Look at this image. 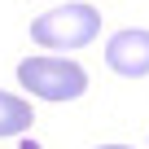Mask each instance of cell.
<instances>
[{"label": "cell", "instance_id": "7a4b0ae2", "mask_svg": "<svg viewBox=\"0 0 149 149\" xmlns=\"http://www.w3.org/2000/svg\"><path fill=\"white\" fill-rule=\"evenodd\" d=\"M18 84L40 101H74L88 92V70L70 57H26L18 66Z\"/></svg>", "mask_w": 149, "mask_h": 149}, {"label": "cell", "instance_id": "5b68a950", "mask_svg": "<svg viewBox=\"0 0 149 149\" xmlns=\"http://www.w3.org/2000/svg\"><path fill=\"white\" fill-rule=\"evenodd\" d=\"M97 149H132V145H97Z\"/></svg>", "mask_w": 149, "mask_h": 149}, {"label": "cell", "instance_id": "6da1fadb", "mask_svg": "<svg viewBox=\"0 0 149 149\" xmlns=\"http://www.w3.org/2000/svg\"><path fill=\"white\" fill-rule=\"evenodd\" d=\"M101 31V9L88 5V0H74V5H57L48 13H40L31 22V40L53 48V53H70V48H84L92 44Z\"/></svg>", "mask_w": 149, "mask_h": 149}, {"label": "cell", "instance_id": "277c9868", "mask_svg": "<svg viewBox=\"0 0 149 149\" xmlns=\"http://www.w3.org/2000/svg\"><path fill=\"white\" fill-rule=\"evenodd\" d=\"M31 105L26 101H18L13 92H0V136H22L26 127H31Z\"/></svg>", "mask_w": 149, "mask_h": 149}, {"label": "cell", "instance_id": "3957f363", "mask_svg": "<svg viewBox=\"0 0 149 149\" xmlns=\"http://www.w3.org/2000/svg\"><path fill=\"white\" fill-rule=\"evenodd\" d=\"M105 66L123 79H145L149 74V31L145 26H127L114 31L105 44Z\"/></svg>", "mask_w": 149, "mask_h": 149}]
</instances>
